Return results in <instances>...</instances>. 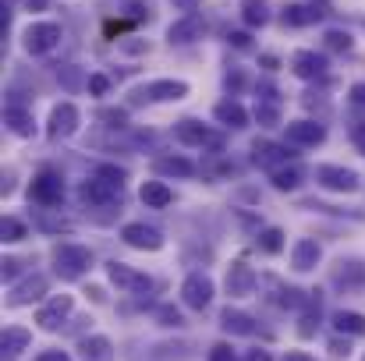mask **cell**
I'll use <instances>...</instances> for the list:
<instances>
[{"instance_id": "cell-26", "label": "cell", "mask_w": 365, "mask_h": 361, "mask_svg": "<svg viewBox=\"0 0 365 361\" xmlns=\"http://www.w3.org/2000/svg\"><path fill=\"white\" fill-rule=\"evenodd\" d=\"M242 18L248 28H262L269 25L273 11H269V0H242Z\"/></svg>"}, {"instance_id": "cell-53", "label": "cell", "mask_w": 365, "mask_h": 361, "mask_svg": "<svg viewBox=\"0 0 365 361\" xmlns=\"http://www.w3.org/2000/svg\"><path fill=\"white\" fill-rule=\"evenodd\" d=\"M362 361H365V358H362Z\"/></svg>"}, {"instance_id": "cell-2", "label": "cell", "mask_w": 365, "mask_h": 361, "mask_svg": "<svg viewBox=\"0 0 365 361\" xmlns=\"http://www.w3.org/2000/svg\"><path fill=\"white\" fill-rule=\"evenodd\" d=\"M61 25L57 21H32L25 32H21V46H25V53H32V57H46L57 43H61Z\"/></svg>"}, {"instance_id": "cell-20", "label": "cell", "mask_w": 365, "mask_h": 361, "mask_svg": "<svg viewBox=\"0 0 365 361\" xmlns=\"http://www.w3.org/2000/svg\"><path fill=\"white\" fill-rule=\"evenodd\" d=\"M319 258H323V248H319V244H316L312 238L294 241V248H291V266H294L298 273H309V269H316V266H319Z\"/></svg>"}, {"instance_id": "cell-37", "label": "cell", "mask_w": 365, "mask_h": 361, "mask_svg": "<svg viewBox=\"0 0 365 361\" xmlns=\"http://www.w3.org/2000/svg\"><path fill=\"white\" fill-rule=\"evenodd\" d=\"M0 238L7 241V244L21 241L25 238V224H21V220H14V216H7V220H4V227H0Z\"/></svg>"}, {"instance_id": "cell-39", "label": "cell", "mask_w": 365, "mask_h": 361, "mask_svg": "<svg viewBox=\"0 0 365 361\" xmlns=\"http://www.w3.org/2000/svg\"><path fill=\"white\" fill-rule=\"evenodd\" d=\"M100 120H107V127H128V114L124 110H100Z\"/></svg>"}, {"instance_id": "cell-41", "label": "cell", "mask_w": 365, "mask_h": 361, "mask_svg": "<svg viewBox=\"0 0 365 361\" xmlns=\"http://www.w3.org/2000/svg\"><path fill=\"white\" fill-rule=\"evenodd\" d=\"M351 142L359 145V152L365 156V120H351Z\"/></svg>"}, {"instance_id": "cell-30", "label": "cell", "mask_w": 365, "mask_h": 361, "mask_svg": "<svg viewBox=\"0 0 365 361\" xmlns=\"http://www.w3.org/2000/svg\"><path fill=\"white\" fill-rule=\"evenodd\" d=\"M362 280H365L362 262H337V269H334V283L351 287V283H362Z\"/></svg>"}, {"instance_id": "cell-13", "label": "cell", "mask_w": 365, "mask_h": 361, "mask_svg": "<svg viewBox=\"0 0 365 361\" xmlns=\"http://www.w3.org/2000/svg\"><path fill=\"white\" fill-rule=\"evenodd\" d=\"M327 11H319L316 4H284L280 7V25L284 28H305V25H316L323 21Z\"/></svg>"}, {"instance_id": "cell-47", "label": "cell", "mask_w": 365, "mask_h": 361, "mask_svg": "<svg viewBox=\"0 0 365 361\" xmlns=\"http://www.w3.org/2000/svg\"><path fill=\"white\" fill-rule=\"evenodd\" d=\"M18 266H21L18 258H4V280H14L18 276Z\"/></svg>"}, {"instance_id": "cell-8", "label": "cell", "mask_w": 365, "mask_h": 361, "mask_svg": "<svg viewBox=\"0 0 365 361\" xmlns=\"http://www.w3.org/2000/svg\"><path fill=\"white\" fill-rule=\"evenodd\" d=\"M181 301H185L188 308H195V312L210 308V301H213V280H210L206 273L185 276V283H181Z\"/></svg>"}, {"instance_id": "cell-15", "label": "cell", "mask_w": 365, "mask_h": 361, "mask_svg": "<svg viewBox=\"0 0 365 361\" xmlns=\"http://www.w3.org/2000/svg\"><path fill=\"white\" fill-rule=\"evenodd\" d=\"M121 238H124V244L142 248V251H160L163 248V234L156 227H145V224H124Z\"/></svg>"}, {"instance_id": "cell-31", "label": "cell", "mask_w": 365, "mask_h": 361, "mask_svg": "<svg viewBox=\"0 0 365 361\" xmlns=\"http://www.w3.org/2000/svg\"><path fill=\"white\" fill-rule=\"evenodd\" d=\"M269 181H273L277 192H294V188L302 184V170H298V167H277Z\"/></svg>"}, {"instance_id": "cell-23", "label": "cell", "mask_w": 365, "mask_h": 361, "mask_svg": "<svg viewBox=\"0 0 365 361\" xmlns=\"http://www.w3.org/2000/svg\"><path fill=\"white\" fill-rule=\"evenodd\" d=\"M213 117L220 120L224 127H235V131H238V127L248 124V110H245L238 100H224V103H217V107H213Z\"/></svg>"}, {"instance_id": "cell-9", "label": "cell", "mask_w": 365, "mask_h": 361, "mask_svg": "<svg viewBox=\"0 0 365 361\" xmlns=\"http://www.w3.org/2000/svg\"><path fill=\"white\" fill-rule=\"evenodd\" d=\"M316 184L327 188V192H355L359 188V174L348 170V167L323 163V167H316Z\"/></svg>"}, {"instance_id": "cell-50", "label": "cell", "mask_w": 365, "mask_h": 361, "mask_svg": "<svg viewBox=\"0 0 365 361\" xmlns=\"http://www.w3.org/2000/svg\"><path fill=\"white\" fill-rule=\"evenodd\" d=\"M178 11H185V14H195V7H199V0H170Z\"/></svg>"}, {"instance_id": "cell-24", "label": "cell", "mask_w": 365, "mask_h": 361, "mask_svg": "<svg viewBox=\"0 0 365 361\" xmlns=\"http://www.w3.org/2000/svg\"><path fill=\"white\" fill-rule=\"evenodd\" d=\"M153 170H156L160 177H192V174H195V163L185 159V156H160V159L153 163Z\"/></svg>"}, {"instance_id": "cell-16", "label": "cell", "mask_w": 365, "mask_h": 361, "mask_svg": "<svg viewBox=\"0 0 365 361\" xmlns=\"http://www.w3.org/2000/svg\"><path fill=\"white\" fill-rule=\"evenodd\" d=\"M284 127H287V142L298 145V149L319 145V142L327 138V127L316 124V120H291V124H284Z\"/></svg>"}, {"instance_id": "cell-7", "label": "cell", "mask_w": 365, "mask_h": 361, "mask_svg": "<svg viewBox=\"0 0 365 361\" xmlns=\"http://www.w3.org/2000/svg\"><path fill=\"white\" fill-rule=\"evenodd\" d=\"M61 199H64L61 174L57 170H39L32 177V202H39V206H61Z\"/></svg>"}, {"instance_id": "cell-29", "label": "cell", "mask_w": 365, "mask_h": 361, "mask_svg": "<svg viewBox=\"0 0 365 361\" xmlns=\"http://www.w3.org/2000/svg\"><path fill=\"white\" fill-rule=\"evenodd\" d=\"M334 326H337V333H344V337H365V315L362 312H337L334 315Z\"/></svg>"}, {"instance_id": "cell-34", "label": "cell", "mask_w": 365, "mask_h": 361, "mask_svg": "<svg viewBox=\"0 0 365 361\" xmlns=\"http://www.w3.org/2000/svg\"><path fill=\"white\" fill-rule=\"evenodd\" d=\"M57 78L64 82V89H68V93H78L82 85H89V78H82V71H78L75 64H64V68L57 71Z\"/></svg>"}, {"instance_id": "cell-25", "label": "cell", "mask_w": 365, "mask_h": 361, "mask_svg": "<svg viewBox=\"0 0 365 361\" xmlns=\"http://www.w3.org/2000/svg\"><path fill=\"white\" fill-rule=\"evenodd\" d=\"M220 326H224V333H231V337H252V333H255V319L238 312V308H227V312L220 315Z\"/></svg>"}, {"instance_id": "cell-35", "label": "cell", "mask_w": 365, "mask_h": 361, "mask_svg": "<svg viewBox=\"0 0 365 361\" xmlns=\"http://www.w3.org/2000/svg\"><path fill=\"white\" fill-rule=\"evenodd\" d=\"M259 248H262L266 255H277V251L284 248V231H280V227H266V231L259 234Z\"/></svg>"}, {"instance_id": "cell-10", "label": "cell", "mask_w": 365, "mask_h": 361, "mask_svg": "<svg viewBox=\"0 0 365 361\" xmlns=\"http://www.w3.org/2000/svg\"><path fill=\"white\" fill-rule=\"evenodd\" d=\"M255 283H259V276H255V269H252L245 258H238V262L227 266V280H224V287H227L231 298H252V294H255Z\"/></svg>"}, {"instance_id": "cell-42", "label": "cell", "mask_w": 365, "mask_h": 361, "mask_svg": "<svg viewBox=\"0 0 365 361\" xmlns=\"http://www.w3.org/2000/svg\"><path fill=\"white\" fill-rule=\"evenodd\" d=\"M210 361H235V347H231V344H217V347L210 351Z\"/></svg>"}, {"instance_id": "cell-19", "label": "cell", "mask_w": 365, "mask_h": 361, "mask_svg": "<svg viewBox=\"0 0 365 361\" xmlns=\"http://www.w3.org/2000/svg\"><path fill=\"white\" fill-rule=\"evenodd\" d=\"M174 138H178V142H185V145H213V142H217V135H213L206 124H199V120H192V117L178 120Z\"/></svg>"}, {"instance_id": "cell-36", "label": "cell", "mask_w": 365, "mask_h": 361, "mask_svg": "<svg viewBox=\"0 0 365 361\" xmlns=\"http://www.w3.org/2000/svg\"><path fill=\"white\" fill-rule=\"evenodd\" d=\"M156 323H160V326H174V330L185 326V319H181V312H178L174 305H160V308H156Z\"/></svg>"}, {"instance_id": "cell-45", "label": "cell", "mask_w": 365, "mask_h": 361, "mask_svg": "<svg viewBox=\"0 0 365 361\" xmlns=\"http://www.w3.org/2000/svg\"><path fill=\"white\" fill-rule=\"evenodd\" d=\"M227 43H231V46H238V50H248V43H252V39H248V32H231V36H227Z\"/></svg>"}, {"instance_id": "cell-46", "label": "cell", "mask_w": 365, "mask_h": 361, "mask_svg": "<svg viewBox=\"0 0 365 361\" xmlns=\"http://www.w3.org/2000/svg\"><path fill=\"white\" fill-rule=\"evenodd\" d=\"M36 361H71L68 351H43V355H36Z\"/></svg>"}, {"instance_id": "cell-14", "label": "cell", "mask_w": 365, "mask_h": 361, "mask_svg": "<svg viewBox=\"0 0 365 361\" xmlns=\"http://www.w3.org/2000/svg\"><path fill=\"white\" fill-rule=\"evenodd\" d=\"M202 32H206L202 18H199V14H185V18H178V21L167 28V43H170V46H188V43L202 39Z\"/></svg>"}, {"instance_id": "cell-51", "label": "cell", "mask_w": 365, "mask_h": 361, "mask_svg": "<svg viewBox=\"0 0 365 361\" xmlns=\"http://www.w3.org/2000/svg\"><path fill=\"white\" fill-rule=\"evenodd\" d=\"M280 361H316V358H312V355H305V351H287Z\"/></svg>"}, {"instance_id": "cell-18", "label": "cell", "mask_w": 365, "mask_h": 361, "mask_svg": "<svg viewBox=\"0 0 365 361\" xmlns=\"http://www.w3.org/2000/svg\"><path fill=\"white\" fill-rule=\"evenodd\" d=\"M291 71H294L298 78H305V82L323 78V75H327V57L316 53V50H298V53L291 57Z\"/></svg>"}, {"instance_id": "cell-33", "label": "cell", "mask_w": 365, "mask_h": 361, "mask_svg": "<svg viewBox=\"0 0 365 361\" xmlns=\"http://www.w3.org/2000/svg\"><path fill=\"white\" fill-rule=\"evenodd\" d=\"M316 326H319V291H316V298H309V312L302 315L298 333H302V337H312V333H316Z\"/></svg>"}, {"instance_id": "cell-44", "label": "cell", "mask_w": 365, "mask_h": 361, "mask_svg": "<svg viewBox=\"0 0 365 361\" xmlns=\"http://www.w3.org/2000/svg\"><path fill=\"white\" fill-rule=\"evenodd\" d=\"M348 96H351V103H359V107H365V82H355V85L348 89Z\"/></svg>"}, {"instance_id": "cell-27", "label": "cell", "mask_w": 365, "mask_h": 361, "mask_svg": "<svg viewBox=\"0 0 365 361\" xmlns=\"http://www.w3.org/2000/svg\"><path fill=\"white\" fill-rule=\"evenodd\" d=\"M4 124H7L18 138H29V135L36 131V120H32V114H29L25 107H7V110H4Z\"/></svg>"}, {"instance_id": "cell-6", "label": "cell", "mask_w": 365, "mask_h": 361, "mask_svg": "<svg viewBox=\"0 0 365 361\" xmlns=\"http://www.w3.org/2000/svg\"><path fill=\"white\" fill-rule=\"evenodd\" d=\"M71 308H75V298H71V294H57V298H50V301H46V305L36 312V323H39V330H46V333L61 330V326L68 323Z\"/></svg>"}, {"instance_id": "cell-12", "label": "cell", "mask_w": 365, "mask_h": 361, "mask_svg": "<svg viewBox=\"0 0 365 361\" xmlns=\"http://www.w3.org/2000/svg\"><path fill=\"white\" fill-rule=\"evenodd\" d=\"M46 291H50V280H46L43 273H32V276H25L21 283H14V291H11L7 305H14V308H21V305H32V301H39Z\"/></svg>"}, {"instance_id": "cell-21", "label": "cell", "mask_w": 365, "mask_h": 361, "mask_svg": "<svg viewBox=\"0 0 365 361\" xmlns=\"http://www.w3.org/2000/svg\"><path fill=\"white\" fill-rule=\"evenodd\" d=\"M78 358L82 361H114L118 355H114V344L96 333V337H86V340L78 344Z\"/></svg>"}, {"instance_id": "cell-3", "label": "cell", "mask_w": 365, "mask_h": 361, "mask_svg": "<svg viewBox=\"0 0 365 361\" xmlns=\"http://www.w3.org/2000/svg\"><path fill=\"white\" fill-rule=\"evenodd\" d=\"M107 276H110V283H114L118 291L135 294V298H142V294L153 291V280H149L145 273H138L135 266H128V262H107Z\"/></svg>"}, {"instance_id": "cell-43", "label": "cell", "mask_w": 365, "mask_h": 361, "mask_svg": "<svg viewBox=\"0 0 365 361\" xmlns=\"http://www.w3.org/2000/svg\"><path fill=\"white\" fill-rule=\"evenodd\" d=\"M96 174H103V177H110V181H118V184H124V170H121V167H110V163H107V167H100Z\"/></svg>"}, {"instance_id": "cell-52", "label": "cell", "mask_w": 365, "mask_h": 361, "mask_svg": "<svg viewBox=\"0 0 365 361\" xmlns=\"http://www.w3.org/2000/svg\"><path fill=\"white\" fill-rule=\"evenodd\" d=\"M248 361H273V358H269V351L255 347V351H248Z\"/></svg>"}, {"instance_id": "cell-22", "label": "cell", "mask_w": 365, "mask_h": 361, "mask_svg": "<svg viewBox=\"0 0 365 361\" xmlns=\"http://www.w3.org/2000/svg\"><path fill=\"white\" fill-rule=\"evenodd\" d=\"M29 344H32V333L21 330V326H7L4 337H0V351H4V358H18L21 351H29Z\"/></svg>"}, {"instance_id": "cell-28", "label": "cell", "mask_w": 365, "mask_h": 361, "mask_svg": "<svg viewBox=\"0 0 365 361\" xmlns=\"http://www.w3.org/2000/svg\"><path fill=\"white\" fill-rule=\"evenodd\" d=\"M142 202H145L149 209H167V206L174 202V195H170V188H167L163 181H145V184H142Z\"/></svg>"}, {"instance_id": "cell-48", "label": "cell", "mask_w": 365, "mask_h": 361, "mask_svg": "<svg viewBox=\"0 0 365 361\" xmlns=\"http://www.w3.org/2000/svg\"><path fill=\"white\" fill-rule=\"evenodd\" d=\"M330 351H334V358H348V355H351V344H348V340H344V344H341V340H334V344H330Z\"/></svg>"}, {"instance_id": "cell-40", "label": "cell", "mask_w": 365, "mask_h": 361, "mask_svg": "<svg viewBox=\"0 0 365 361\" xmlns=\"http://www.w3.org/2000/svg\"><path fill=\"white\" fill-rule=\"evenodd\" d=\"M86 89H89L93 96H103V93L110 89V78H107V75H89V85H86Z\"/></svg>"}, {"instance_id": "cell-4", "label": "cell", "mask_w": 365, "mask_h": 361, "mask_svg": "<svg viewBox=\"0 0 365 361\" xmlns=\"http://www.w3.org/2000/svg\"><path fill=\"white\" fill-rule=\"evenodd\" d=\"M121 195H124V184L103 177V174H96V177H89V181L82 184V199H86L89 206H118Z\"/></svg>"}, {"instance_id": "cell-17", "label": "cell", "mask_w": 365, "mask_h": 361, "mask_svg": "<svg viewBox=\"0 0 365 361\" xmlns=\"http://www.w3.org/2000/svg\"><path fill=\"white\" fill-rule=\"evenodd\" d=\"M294 152L287 149V145H277V142H255L252 145V159H255V167H262V170H277V167H284L287 159H291Z\"/></svg>"}, {"instance_id": "cell-11", "label": "cell", "mask_w": 365, "mask_h": 361, "mask_svg": "<svg viewBox=\"0 0 365 361\" xmlns=\"http://www.w3.org/2000/svg\"><path fill=\"white\" fill-rule=\"evenodd\" d=\"M78 124H82V114H78L75 103H57V107L50 110L46 135H50V138H71V135L78 131Z\"/></svg>"}, {"instance_id": "cell-32", "label": "cell", "mask_w": 365, "mask_h": 361, "mask_svg": "<svg viewBox=\"0 0 365 361\" xmlns=\"http://www.w3.org/2000/svg\"><path fill=\"white\" fill-rule=\"evenodd\" d=\"M323 46L334 50V53H348V50L355 46V39H351V32H344V28H330V32L323 36Z\"/></svg>"}, {"instance_id": "cell-1", "label": "cell", "mask_w": 365, "mask_h": 361, "mask_svg": "<svg viewBox=\"0 0 365 361\" xmlns=\"http://www.w3.org/2000/svg\"><path fill=\"white\" fill-rule=\"evenodd\" d=\"M53 269L61 280H78L93 269V251L86 244H61L53 251Z\"/></svg>"}, {"instance_id": "cell-38", "label": "cell", "mask_w": 365, "mask_h": 361, "mask_svg": "<svg viewBox=\"0 0 365 361\" xmlns=\"http://www.w3.org/2000/svg\"><path fill=\"white\" fill-rule=\"evenodd\" d=\"M36 224H39L43 231H71V220H64V216H46V213H43Z\"/></svg>"}, {"instance_id": "cell-5", "label": "cell", "mask_w": 365, "mask_h": 361, "mask_svg": "<svg viewBox=\"0 0 365 361\" xmlns=\"http://www.w3.org/2000/svg\"><path fill=\"white\" fill-rule=\"evenodd\" d=\"M185 96H188V82H181V78H160L135 93V100H153V103H178Z\"/></svg>"}, {"instance_id": "cell-49", "label": "cell", "mask_w": 365, "mask_h": 361, "mask_svg": "<svg viewBox=\"0 0 365 361\" xmlns=\"http://www.w3.org/2000/svg\"><path fill=\"white\" fill-rule=\"evenodd\" d=\"M21 7H25V11H36V14H39V11H46V7H50V0H21Z\"/></svg>"}]
</instances>
